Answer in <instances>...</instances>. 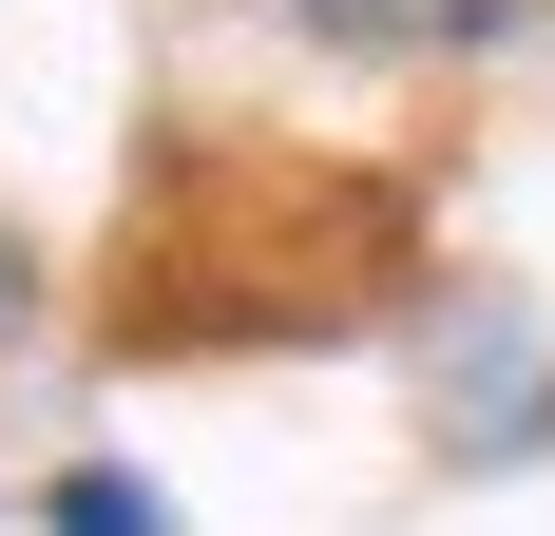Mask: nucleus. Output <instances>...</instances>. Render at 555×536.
Segmentation results:
<instances>
[{"label": "nucleus", "instance_id": "obj_2", "mask_svg": "<svg viewBox=\"0 0 555 536\" xmlns=\"http://www.w3.org/2000/svg\"><path fill=\"white\" fill-rule=\"evenodd\" d=\"M39 536H172V498L134 480V460H77V480L39 498Z\"/></svg>", "mask_w": 555, "mask_h": 536}, {"label": "nucleus", "instance_id": "obj_3", "mask_svg": "<svg viewBox=\"0 0 555 536\" xmlns=\"http://www.w3.org/2000/svg\"><path fill=\"white\" fill-rule=\"evenodd\" d=\"M20 326H39V268H20V230H0V345H20Z\"/></svg>", "mask_w": 555, "mask_h": 536}, {"label": "nucleus", "instance_id": "obj_1", "mask_svg": "<svg viewBox=\"0 0 555 536\" xmlns=\"http://www.w3.org/2000/svg\"><path fill=\"white\" fill-rule=\"evenodd\" d=\"M287 39H326V58H499L537 39L555 0H269Z\"/></svg>", "mask_w": 555, "mask_h": 536}]
</instances>
